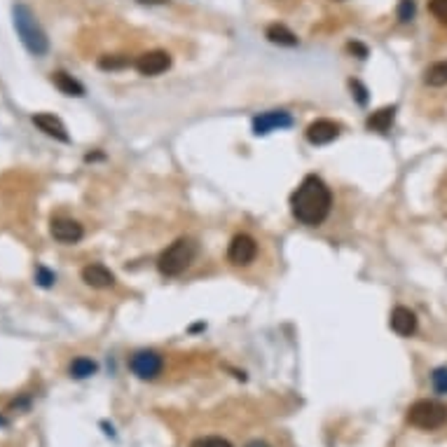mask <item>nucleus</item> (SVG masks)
<instances>
[{
    "instance_id": "nucleus-1",
    "label": "nucleus",
    "mask_w": 447,
    "mask_h": 447,
    "mask_svg": "<svg viewBox=\"0 0 447 447\" xmlns=\"http://www.w3.org/2000/svg\"><path fill=\"white\" fill-rule=\"evenodd\" d=\"M333 208V195L319 176H304L291 195V213L298 223L316 228L328 218Z\"/></svg>"
},
{
    "instance_id": "nucleus-2",
    "label": "nucleus",
    "mask_w": 447,
    "mask_h": 447,
    "mask_svg": "<svg viewBox=\"0 0 447 447\" xmlns=\"http://www.w3.org/2000/svg\"><path fill=\"white\" fill-rule=\"evenodd\" d=\"M12 19H14L16 36L21 38V43H24V47L28 49V52H31L33 56L47 54V49H49L47 33L43 31L40 24H38V19H36V14L31 12V8L16 3L12 8Z\"/></svg>"
},
{
    "instance_id": "nucleus-3",
    "label": "nucleus",
    "mask_w": 447,
    "mask_h": 447,
    "mask_svg": "<svg viewBox=\"0 0 447 447\" xmlns=\"http://www.w3.org/2000/svg\"><path fill=\"white\" fill-rule=\"evenodd\" d=\"M195 258H197V244L188 239V237H180V239H176L171 246L162 251L160 260H157V269L164 276H178L195 263Z\"/></svg>"
},
{
    "instance_id": "nucleus-4",
    "label": "nucleus",
    "mask_w": 447,
    "mask_h": 447,
    "mask_svg": "<svg viewBox=\"0 0 447 447\" xmlns=\"http://www.w3.org/2000/svg\"><path fill=\"white\" fill-rule=\"evenodd\" d=\"M407 422L415 428H422V431H435V428L447 424V405L428 398L417 400L407 410Z\"/></svg>"
},
{
    "instance_id": "nucleus-5",
    "label": "nucleus",
    "mask_w": 447,
    "mask_h": 447,
    "mask_svg": "<svg viewBox=\"0 0 447 447\" xmlns=\"http://www.w3.org/2000/svg\"><path fill=\"white\" fill-rule=\"evenodd\" d=\"M129 367L138 380H155V377H160L164 367V359L152 349H143V352H136L129 359Z\"/></svg>"
},
{
    "instance_id": "nucleus-6",
    "label": "nucleus",
    "mask_w": 447,
    "mask_h": 447,
    "mask_svg": "<svg viewBox=\"0 0 447 447\" xmlns=\"http://www.w3.org/2000/svg\"><path fill=\"white\" fill-rule=\"evenodd\" d=\"M258 256V244L251 234H237L228 246V260L237 267H246Z\"/></svg>"
},
{
    "instance_id": "nucleus-7",
    "label": "nucleus",
    "mask_w": 447,
    "mask_h": 447,
    "mask_svg": "<svg viewBox=\"0 0 447 447\" xmlns=\"http://www.w3.org/2000/svg\"><path fill=\"white\" fill-rule=\"evenodd\" d=\"M134 68L145 77L162 75L164 71L171 68V54L164 52V49H152V52L141 54L138 59L134 61Z\"/></svg>"
},
{
    "instance_id": "nucleus-8",
    "label": "nucleus",
    "mask_w": 447,
    "mask_h": 447,
    "mask_svg": "<svg viewBox=\"0 0 447 447\" xmlns=\"http://www.w3.org/2000/svg\"><path fill=\"white\" fill-rule=\"evenodd\" d=\"M293 124L291 112L286 110H269L263 112V115L253 117V134L256 136H265L269 132H276V129H288Z\"/></svg>"
},
{
    "instance_id": "nucleus-9",
    "label": "nucleus",
    "mask_w": 447,
    "mask_h": 447,
    "mask_svg": "<svg viewBox=\"0 0 447 447\" xmlns=\"http://www.w3.org/2000/svg\"><path fill=\"white\" fill-rule=\"evenodd\" d=\"M49 232L59 244H77L84 237V228L73 218H54L49 223Z\"/></svg>"
},
{
    "instance_id": "nucleus-10",
    "label": "nucleus",
    "mask_w": 447,
    "mask_h": 447,
    "mask_svg": "<svg viewBox=\"0 0 447 447\" xmlns=\"http://www.w3.org/2000/svg\"><path fill=\"white\" fill-rule=\"evenodd\" d=\"M339 132H342V127H339L337 122H333V120H316L312 122L307 127V132H304V136H307V141L312 145H328V143H333V141L337 138Z\"/></svg>"
},
{
    "instance_id": "nucleus-11",
    "label": "nucleus",
    "mask_w": 447,
    "mask_h": 447,
    "mask_svg": "<svg viewBox=\"0 0 447 447\" xmlns=\"http://www.w3.org/2000/svg\"><path fill=\"white\" fill-rule=\"evenodd\" d=\"M33 124H36L43 134L52 136V138L61 141V143H71V136H68L66 124L61 122L54 112H36V115H33Z\"/></svg>"
},
{
    "instance_id": "nucleus-12",
    "label": "nucleus",
    "mask_w": 447,
    "mask_h": 447,
    "mask_svg": "<svg viewBox=\"0 0 447 447\" xmlns=\"http://www.w3.org/2000/svg\"><path fill=\"white\" fill-rule=\"evenodd\" d=\"M82 281L92 288H110L115 286V274L99 263H89L82 267Z\"/></svg>"
},
{
    "instance_id": "nucleus-13",
    "label": "nucleus",
    "mask_w": 447,
    "mask_h": 447,
    "mask_svg": "<svg viewBox=\"0 0 447 447\" xmlns=\"http://www.w3.org/2000/svg\"><path fill=\"white\" fill-rule=\"evenodd\" d=\"M391 330L400 337H410L417 333V316L407 307H396L391 312Z\"/></svg>"
},
{
    "instance_id": "nucleus-14",
    "label": "nucleus",
    "mask_w": 447,
    "mask_h": 447,
    "mask_svg": "<svg viewBox=\"0 0 447 447\" xmlns=\"http://www.w3.org/2000/svg\"><path fill=\"white\" fill-rule=\"evenodd\" d=\"M394 120H396V106H384V108L375 110L370 117H367V129L370 132H377V134H387L389 129L394 127Z\"/></svg>"
},
{
    "instance_id": "nucleus-15",
    "label": "nucleus",
    "mask_w": 447,
    "mask_h": 447,
    "mask_svg": "<svg viewBox=\"0 0 447 447\" xmlns=\"http://www.w3.org/2000/svg\"><path fill=\"white\" fill-rule=\"evenodd\" d=\"M52 82H54V87L66 96H84V87L73 75H68L66 71L52 73Z\"/></svg>"
},
{
    "instance_id": "nucleus-16",
    "label": "nucleus",
    "mask_w": 447,
    "mask_h": 447,
    "mask_svg": "<svg viewBox=\"0 0 447 447\" xmlns=\"http://www.w3.org/2000/svg\"><path fill=\"white\" fill-rule=\"evenodd\" d=\"M265 36H267L269 43L281 45V47H295V45H298V36L288 26H284V24H271V26H267Z\"/></svg>"
},
{
    "instance_id": "nucleus-17",
    "label": "nucleus",
    "mask_w": 447,
    "mask_h": 447,
    "mask_svg": "<svg viewBox=\"0 0 447 447\" xmlns=\"http://www.w3.org/2000/svg\"><path fill=\"white\" fill-rule=\"evenodd\" d=\"M424 84L426 87H445L447 84V59L435 61L424 71Z\"/></svg>"
},
{
    "instance_id": "nucleus-18",
    "label": "nucleus",
    "mask_w": 447,
    "mask_h": 447,
    "mask_svg": "<svg viewBox=\"0 0 447 447\" xmlns=\"http://www.w3.org/2000/svg\"><path fill=\"white\" fill-rule=\"evenodd\" d=\"M96 370H99V365L92 359H87V356H77L71 363V377H75V380H87Z\"/></svg>"
},
{
    "instance_id": "nucleus-19",
    "label": "nucleus",
    "mask_w": 447,
    "mask_h": 447,
    "mask_svg": "<svg viewBox=\"0 0 447 447\" xmlns=\"http://www.w3.org/2000/svg\"><path fill=\"white\" fill-rule=\"evenodd\" d=\"M132 66V59L124 54H106L99 59V68L101 71H122V68Z\"/></svg>"
},
{
    "instance_id": "nucleus-20",
    "label": "nucleus",
    "mask_w": 447,
    "mask_h": 447,
    "mask_svg": "<svg viewBox=\"0 0 447 447\" xmlns=\"http://www.w3.org/2000/svg\"><path fill=\"white\" fill-rule=\"evenodd\" d=\"M431 382H433L435 394L447 396V367H435L431 375Z\"/></svg>"
},
{
    "instance_id": "nucleus-21",
    "label": "nucleus",
    "mask_w": 447,
    "mask_h": 447,
    "mask_svg": "<svg viewBox=\"0 0 447 447\" xmlns=\"http://www.w3.org/2000/svg\"><path fill=\"white\" fill-rule=\"evenodd\" d=\"M190 447H232V443L220 438V435H204V438H197Z\"/></svg>"
},
{
    "instance_id": "nucleus-22",
    "label": "nucleus",
    "mask_w": 447,
    "mask_h": 447,
    "mask_svg": "<svg viewBox=\"0 0 447 447\" xmlns=\"http://www.w3.org/2000/svg\"><path fill=\"white\" fill-rule=\"evenodd\" d=\"M428 12L443 26H447V0H428Z\"/></svg>"
},
{
    "instance_id": "nucleus-23",
    "label": "nucleus",
    "mask_w": 447,
    "mask_h": 447,
    "mask_svg": "<svg viewBox=\"0 0 447 447\" xmlns=\"http://www.w3.org/2000/svg\"><path fill=\"white\" fill-rule=\"evenodd\" d=\"M54 281H56L54 271H49L45 265H38V267H36V284L43 286V288H52Z\"/></svg>"
},
{
    "instance_id": "nucleus-24",
    "label": "nucleus",
    "mask_w": 447,
    "mask_h": 447,
    "mask_svg": "<svg viewBox=\"0 0 447 447\" xmlns=\"http://www.w3.org/2000/svg\"><path fill=\"white\" fill-rule=\"evenodd\" d=\"M398 19L407 24L410 19H415V0H400L398 3Z\"/></svg>"
},
{
    "instance_id": "nucleus-25",
    "label": "nucleus",
    "mask_w": 447,
    "mask_h": 447,
    "mask_svg": "<svg viewBox=\"0 0 447 447\" xmlns=\"http://www.w3.org/2000/svg\"><path fill=\"white\" fill-rule=\"evenodd\" d=\"M349 87H352V92H356V99H359V104H365L367 101V89L361 84L359 80H352L349 82Z\"/></svg>"
},
{
    "instance_id": "nucleus-26",
    "label": "nucleus",
    "mask_w": 447,
    "mask_h": 447,
    "mask_svg": "<svg viewBox=\"0 0 447 447\" xmlns=\"http://www.w3.org/2000/svg\"><path fill=\"white\" fill-rule=\"evenodd\" d=\"M349 52L352 54H359V59H365L367 56V47L361 43H349Z\"/></svg>"
},
{
    "instance_id": "nucleus-27",
    "label": "nucleus",
    "mask_w": 447,
    "mask_h": 447,
    "mask_svg": "<svg viewBox=\"0 0 447 447\" xmlns=\"http://www.w3.org/2000/svg\"><path fill=\"white\" fill-rule=\"evenodd\" d=\"M138 3H143V5H164L167 0H138Z\"/></svg>"
},
{
    "instance_id": "nucleus-28",
    "label": "nucleus",
    "mask_w": 447,
    "mask_h": 447,
    "mask_svg": "<svg viewBox=\"0 0 447 447\" xmlns=\"http://www.w3.org/2000/svg\"><path fill=\"white\" fill-rule=\"evenodd\" d=\"M246 447H269L267 443H260V440H253V443H248Z\"/></svg>"
}]
</instances>
